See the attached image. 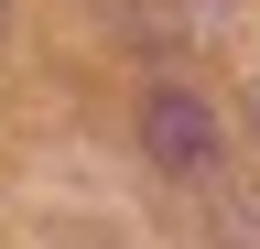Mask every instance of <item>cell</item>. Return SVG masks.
<instances>
[{"label": "cell", "mask_w": 260, "mask_h": 249, "mask_svg": "<svg viewBox=\"0 0 260 249\" xmlns=\"http://www.w3.org/2000/svg\"><path fill=\"white\" fill-rule=\"evenodd\" d=\"M217 249H260V184L217 195Z\"/></svg>", "instance_id": "7a4b0ae2"}, {"label": "cell", "mask_w": 260, "mask_h": 249, "mask_svg": "<svg viewBox=\"0 0 260 249\" xmlns=\"http://www.w3.org/2000/svg\"><path fill=\"white\" fill-rule=\"evenodd\" d=\"M141 141H152V163H174V173H206V152H217V119L195 87H152L141 98Z\"/></svg>", "instance_id": "6da1fadb"}, {"label": "cell", "mask_w": 260, "mask_h": 249, "mask_svg": "<svg viewBox=\"0 0 260 249\" xmlns=\"http://www.w3.org/2000/svg\"><path fill=\"white\" fill-rule=\"evenodd\" d=\"M249 130H260V87H249Z\"/></svg>", "instance_id": "3957f363"}]
</instances>
